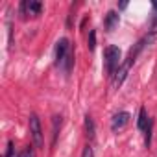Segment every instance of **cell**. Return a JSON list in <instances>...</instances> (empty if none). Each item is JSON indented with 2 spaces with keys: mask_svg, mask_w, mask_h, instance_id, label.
Returning a JSON list of instances; mask_svg holds the SVG:
<instances>
[{
  "mask_svg": "<svg viewBox=\"0 0 157 157\" xmlns=\"http://www.w3.org/2000/svg\"><path fill=\"white\" fill-rule=\"evenodd\" d=\"M56 63H57L59 67H63L67 72H70V68H72L74 54H72V50H70V43H68L67 37L59 39V41L56 43Z\"/></svg>",
  "mask_w": 157,
  "mask_h": 157,
  "instance_id": "1",
  "label": "cell"
},
{
  "mask_svg": "<svg viewBox=\"0 0 157 157\" xmlns=\"http://www.w3.org/2000/svg\"><path fill=\"white\" fill-rule=\"evenodd\" d=\"M104 63H105V72L107 76L113 78V74L117 72V68L120 67V48L115 44H109L104 50Z\"/></svg>",
  "mask_w": 157,
  "mask_h": 157,
  "instance_id": "2",
  "label": "cell"
},
{
  "mask_svg": "<svg viewBox=\"0 0 157 157\" xmlns=\"http://www.w3.org/2000/svg\"><path fill=\"white\" fill-rule=\"evenodd\" d=\"M30 133H32V140L35 144V148H43L44 144V135H43V128H41V120L35 113L30 115Z\"/></svg>",
  "mask_w": 157,
  "mask_h": 157,
  "instance_id": "3",
  "label": "cell"
},
{
  "mask_svg": "<svg viewBox=\"0 0 157 157\" xmlns=\"http://www.w3.org/2000/svg\"><path fill=\"white\" fill-rule=\"evenodd\" d=\"M21 11L24 15H39L43 11V4L41 2H35V0H24V2L21 4Z\"/></svg>",
  "mask_w": 157,
  "mask_h": 157,
  "instance_id": "4",
  "label": "cell"
},
{
  "mask_svg": "<svg viewBox=\"0 0 157 157\" xmlns=\"http://www.w3.org/2000/svg\"><path fill=\"white\" fill-rule=\"evenodd\" d=\"M128 122H129V113H128V111H120V113H117V115L113 117V120H111V129H113V131H118V129H122Z\"/></svg>",
  "mask_w": 157,
  "mask_h": 157,
  "instance_id": "5",
  "label": "cell"
},
{
  "mask_svg": "<svg viewBox=\"0 0 157 157\" xmlns=\"http://www.w3.org/2000/svg\"><path fill=\"white\" fill-rule=\"evenodd\" d=\"M150 122H151V120H148V113H146V109L140 107V111H139V120H137V128H139L140 131H146L148 126H150Z\"/></svg>",
  "mask_w": 157,
  "mask_h": 157,
  "instance_id": "6",
  "label": "cell"
},
{
  "mask_svg": "<svg viewBox=\"0 0 157 157\" xmlns=\"http://www.w3.org/2000/svg\"><path fill=\"white\" fill-rule=\"evenodd\" d=\"M117 24H118V13H117V11H109V13L105 15V30L111 32Z\"/></svg>",
  "mask_w": 157,
  "mask_h": 157,
  "instance_id": "7",
  "label": "cell"
},
{
  "mask_svg": "<svg viewBox=\"0 0 157 157\" xmlns=\"http://www.w3.org/2000/svg\"><path fill=\"white\" fill-rule=\"evenodd\" d=\"M85 133H87V137L93 140L94 139V135H96V126H94V120H93V117H89V115H85Z\"/></svg>",
  "mask_w": 157,
  "mask_h": 157,
  "instance_id": "8",
  "label": "cell"
},
{
  "mask_svg": "<svg viewBox=\"0 0 157 157\" xmlns=\"http://www.w3.org/2000/svg\"><path fill=\"white\" fill-rule=\"evenodd\" d=\"M52 122H54V128H52V131H54V133H52V144H56V140H57V131H59V128H61V117L56 115Z\"/></svg>",
  "mask_w": 157,
  "mask_h": 157,
  "instance_id": "9",
  "label": "cell"
},
{
  "mask_svg": "<svg viewBox=\"0 0 157 157\" xmlns=\"http://www.w3.org/2000/svg\"><path fill=\"white\" fill-rule=\"evenodd\" d=\"M150 35L153 37V35H157V13L151 17V21H150Z\"/></svg>",
  "mask_w": 157,
  "mask_h": 157,
  "instance_id": "10",
  "label": "cell"
},
{
  "mask_svg": "<svg viewBox=\"0 0 157 157\" xmlns=\"http://www.w3.org/2000/svg\"><path fill=\"white\" fill-rule=\"evenodd\" d=\"M94 46H96V32L93 30L89 33V50H94Z\"/></svg>",
  "mask_w": 157,
  "mask_h": 157,
  "instance_id": "11",
  "label": "cell"
},
{
  "mask_svg": "<svg viewBox=\"0 0 157 157\" xmlns=\"http://www.w3.org/2000/svg\"><path fill=\"white\" fill-rule=\"evenodd\" d=\"M13 151H15V144H13V140H10L8 142V153H6V157H13Z\"/></svg>",
  "mask_w": 157,
  "mask_h": 157,
  "instance_id": "12",
  "label": "cell"
},
{
  "mask_svg": "<svg viewBox=\"0 0 157 157\" xmlns=\"http://www.w3.org/2000/svg\"><path fill=\"white\" fill-rule=\"evenodd\" d=\"M82 157H94V153H93V148H91V146H85V150H83Z\"/></svg>",
  "mask_w": 157,
  "mask_h": 157,
  "instance_id": "13",
  "label": "cell"
},
{
  "mask_svg": "<svg viewBox=\"0 0 157 157\" xmlns=\"http://www.w3.org/2000/svg\"><path fill=\"white\" fill-rule=\"evenodd\" d=\"M19 157H33V151H32L30 148H26V150H22V151H21V155H19Z\"/></svg>",
  "mask_w": 157,
  "mask_h": 157,
  "instance_id": "14",
  "label": "cell"
},
{
  "mask_svg": "<svg viewBox=\"0 0 157 157\" xmlns=\"http://www.w3.org/2000/svg\"><path fill=\"white\" fill-rule=\"evenodd\" d=\"M118 8H120V10H124V8H128V4H126V2H120V4H118Z\"/></svg>",
  "mask_w": 157,
  "mask_h": 157,
  "instance_id": "15",
  "label": "cell"
},
{
  "mask_svg": "<svg viewBox=\"0 0 157 157\" xmlns=\"http://www.w3.org/2000/svg\"><path fill=\"white\" fill-rule=\"evenodd\" d=\"M153 10H155V11H157V2H153Z\"/></svg>",
  "mask_w": 157,
  "mask_h": 157,
  "instance_id": "16",
  "label": "cell"
}]
</instances>
